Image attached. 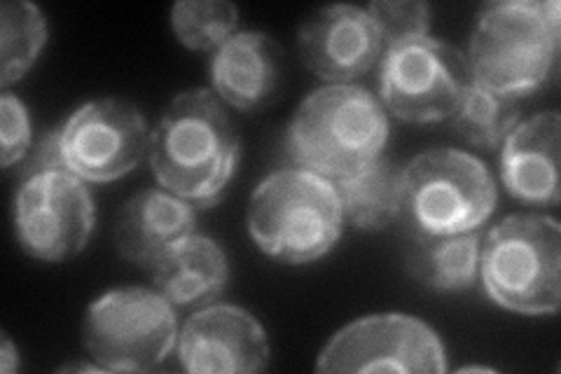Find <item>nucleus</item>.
Masks as SVG:
<instances>
[{
	"instance_id": "obj_1",
	"label": "nucleus",
	"mask_w": 561,
	"mask_h": 374,
	"mask_svg": "<svg viewBox=\"0 0 561 374\" xmlns=\"http://www.w3.org/2000/svg\"><path fill=\"white\" fill-rule=\"evenodd\" d=\"M150 169L160 188L192 206L210 208L232 183L241 140L214 89L175 94L150 132Z\"/></svg>"
},
{
	"instance_id": "obj_2",
	"label": "nucleus",
	"mask_w": 561,
	"mask_h": 374,
	"mask_svg": "<svg viewBox=\"0 0 561 374\" xmlns=\"http://www.w3.org/2000/svg\"><path fill=\"white\" fill-rule=\"evenodd\" d=\"M559 43L557 0H494L480 8L470 33V78L505 97H526L554 76Z\"/></svg>"
},
{
	"instance_id": "obj_3",
	"label": "nucleus",
	"mask_w": 561,
	"mask_h": 374,
	"mask_svg": "<svg viewBox=\"0 0 561 374\" xmlns=\"http://www.w3.org/2000/svg\"><path fill=\"white\" fill-rule=\"evenodd\" d=\"M389 136V113L370 89L325 84L297 105L286 129V152L300 169L340 181L379 157Z\"/></svg>"
},
{
	"instance_id": "obj_4",
	"label": "nucleus",
	"mask_w": 561,
	"mask_h": 374,
	"mask_svg": "<svg viewBox=\"0 0 561 374\" xmlns=\"http://www.w3.org/2000/svg\"><path fill=\"white\" fill-rule=\"evenodd\" d=\"M245 225L262 253L286 264H309L340 241L344 211L335 183L295 167L270 173L253 190Z\"/></svg>"
},
{
	"instance_id": "obj_5",
	"label": "nucleus",
	"mask_w": 561,
	"mask_h": 374,
	"mask_svg": "<svg viewBox=\"0 0 561 374\" xmlns=\"http://www.w3.org/2000/svg\"><path fill=\"white\" fill-rule=\"evenodd\" d=\"M480 281L491 302L524 316L561 307V225L546 213H513L486 231Z\"/></svg>"
},
{
	"instance_id": "obj_6",
	"label": "nucleus",
	"mask_w": 561,
	"mask_h": 374,
	"mask_svg": "<svg viewBox=\"0 0 561 374\" xmlns=\"http://www.w3.org/2000/svg\"><path fill=\"white\" fill-rule=\"evenodd\" d=\"M499 204L494 175L459 148H431L405 167L402 218L410 235L447 237L480 229Z\"/></svg>"
},
{
	"instance_id": "obj_7",
	"label": "nucleus",
	"mask_w": 561,
	"mask_h": 374,
	"mask_svg": "<svg viewBox=\"0 0 561 374\" xmlns=\"http://www.w3.org/2000/svg\"><path fill=\"white\" fill-rule=\"evenodd\" d=\"M82 342L103 372H148L179 344V318L160 291L115 288L87 309Z\"/></svg>"
},
{
	"instance_id": "obj_8",
	"label": "nucleus",
	"mask_w": 561,
	"mask_h": 374,
	"mask_svg": "<svg viewBox=\"0 0 561 374\" xmlns=\"http://www.w3.org/2000/svg\"><path fill=\"white\" fill-rule=\"evenodd\" d=\"M470 82L466 52L431 35L391 45L381 55L379 101L402 122L449 120Z\"/></svg>"
},
{
	"instance_id": "obj_9",
	"label": "nucleus",
	"mask_w": 561,
	"mask_h": 374,
	"mask_svg": "<svg viewBox=\"0 0 561 374\" xmlns=\"http://www.w3.org/2000/svg\"><path fill=\"white\" fill-rule=\"evenodd\" d=\"M22 251L41 262H64L82 253L96 227L90 188L68 169L22 178L12 204Z\"/></svg>"
},
{
	"instance_id": "obj_10",
	"label": "nucleus",
	"mask_w": 561,
	"mask_h": 374,
	"mask_svg": "<svg viewBox=\"0 0 561 374\" xmlns=\"http://www.w3.org/2000/svg\"><path fill=\"white\" fill-rule=\"evenodd\" d=\"M316 370L325 374H443L447 370V355L440 337L421 318L375 314L363 316L332 335V340L319 353Z\"/></svg>"
},
{
	"instance_id": "obj_11",
	"label": "nucleus",
	"mask_w": 561,
	"mask_h": 374,
	"mask_svg": "<svg viewBox=\"0 0 561 374\" xmlns=\"http://www.w3.org/2000/svg\"><path fill=\"white\" fill-rule=\"evenodd\" d=\"M64 167L84 183H111L131 173L150 148L144 113L129 99L82 103L59 127Z\"/></svg>"
},
{
	"instance_id": "obj_12",
	"label": "nucleus",
	"mask_w": 561,
	"mask_h": 374,
	"mask_svg": "<svg viewBox=\"0 0 561 374\" xmlns=\"http://www.w3.org/2000/svg\"><path fill=\"white\" fill-rule=\"evenodd\" d=\"M175 347L190 374H255L270 365L265 328L237 305H206L192 314Z\"/></svg>"
},
{
	"instance_id": "obj_13",
	"label": "nucleus",
	"mask_w": 561,
	"mask_h": 374,
	"mask_svg": "<svg viewBox=\"0 0 561 374\" xmlns=\"http://www.w3.org/2000/svg\"><path fill=\"white\" fill-rule=\"evenodd\" d=\"M297 49L313 76L346 84L381 61V35L365 8L337 3L311 12L297 29Z\"/></svg>"
},
{
	"instance_id": "obj_14",
	"label": "nucleus",
	"mask_w": 561,
	"mask_h": 374,
	"mask_svg": "<svg viewBox=\"0 0 561 374\" xmlns=\"http://www.w3.org/2000/svg\"><path fill=\"white\" fill-rule=\"evenodd\" d=\"M216 97L239 113H257L278 99L284 52L270 33L237 31L210 57Z\"/></svg>"
},
{
	"instance_id": "obj_15",
	"label": "nucleus",
	"mask_w": 561,
	"mask_h": 374,
	"mask_svg": "<svg viewBox=\"0 0 561 374\" xmlns=\"http://www.w3.org/2000/svg\"><path fill=\"white\" fill-rule=\"evenodd\" d=\"M197 229V211L164 188H148L119 208L115 246L131 264L152 267Z\"/></svg>"
},
{
	"instance_id": "obj_16",
	"label": "nucleus",
	"mask_w": 561,
	"mask_h": 374,
	"mask_svg": "<svg viewBox=\"0 0 561 374\" xmlns=\"http://www.w3.org/2000/svg\"><path fill=\"white\" fill-rule=\"evenodd\" d=\"M559 134L557 111L536 113L507 134L501 148V178L515 200L531 206L559 204Z\"/></svg>"
},
{
	"instance_id": "obj_17",
	"label": "nucleus",
	"mask_w": 561,
	"mask_h": 374,
	"mask_svg": "<svg viewBox=\"0 0 561 374\" xmlns=\"http://www.w3.org/2000/svg\"><path fill=\"white\" fill-rule=\"evenodd\" d=\"M150 274L154 291L173 307H206L227 288L230 262L216 239L192 231L152 267Z\"/></svg>"
},
{
	"instance_id": "obj_18",
	"label": "nucleus",
	"mask_w": 561,
	"mask_h": 374,
	"mask_svg": "<svg viewBox=\"0 0 561 374\" xmlns=\"http://www.w3.org/2000/svg\"><path fill=\"white\" fill-rule=\"evenodd\" d=\"M332 183L340 194L344 220L354 227L363 231H383L402 218L405 167L386 152Z\"/></svg>"
},
{
	"instance_id": "obj_19",
	"label": "nucleus",
	"mask_w": 561,
	"mask_h": 374,
	"mask_svg": "<svg viewBox=\"0 0 561 374\" xmlns=\"http://www.w3.org/2000/svg\"><path fill=\"white\" fill-rule=\"evenodd\" d=\"M480 231L428 237L412 235L405 253L408 274L435 293H461L480 276Z\"/></svg>"
},
{
	"instance_id": "obj_20",
	"label": "nucleus",
	"mask_w": 561,
	"mask_h": 374,
	"mask_svg": "<svg viewBox=\"0 0 561 374\" xmlns=\"http://www.w3.org/2000/svg\"><path fill=\"white\" fill-rule=\"evenodd\" d=\"M451 129L470 146L494 150L519 124V99L472 80L449 117Z\"/></svg>"
},
{
	"instance_id": "obj_21",
	"label": "nucleus",
	"mask_w": 561,
	"mask_h": 374,
	"mask_svg": "<svg viewBox=\"0 0 561 374\" xmlns=\"http://www.w3.org/2000/svg\"><path fill=\"white\" fill-rule=\"evenodd\" d=\"M47 45V20L28 0H5L0 5V84L20 82Z\"/></svg>"
},
{
	"instance_id": "obj_22",
	"label": "nucleus",
	"mask_w": 561,
	"mask_h": 374,
	"mask_svg": "<svg viewBox=\"0 0 561 374\" xmlns=\"http://www.w3.org/2000/svg\"><path fill=\"white\" fill-rule=\"evenodd\" d=\"M239 26V10L227 0H179L171 8V29L192 52L218 49Z\"/></svg>"
},
{
	"instance_id": "obj_23",
	"label": "nucleus",
	"mask_w": 561,
	"mask_h": 374,
	"mask_svg": "<svg viewBox=\"0 0 561 374\" xmlns=\"http://www.w3.org/2000/svg\"><path fill=\"white\" fill-rule=\"evenodd\" d=\"M365 10L373 16L383 47L428 35L433 12L424 0H375Z\"/></svg>"
},
{
	"instance_id": "obj_24",
	"label": "nucleus",
	"mask_w": 561,
	"mask_h": 374,
	"mask_svg": "<svg viewBox=\"0 0 561 374\" xmlns=\"http://www.w3.org/2000/svg\"><path fill=\"white\" fill-rule=\"evenodd\" d=\"M33 146V129L26 105L12 92L0 94V165L10 169L26 159Z\"/></svg>"
},
{
	"instance_id": "obj_25",
	"label": "nucleus",
	"mask_w": 561,
	"mask_h": 374,
	"mask_svg": "<svg viewBox=\"0 0 561 374\" xmlns=\"http://www.w3.org/2000/svg\"><path fill=\"white\" fill-rule=\"evenodd\" d=\"M55 169H66L61 146H59V127L47 132L45 136L38 138V144L31 146V152L26 155L22 165V178L43 173V171H55Z\"/></svg>"
},
{
	"instance_id": "obj_26",
	"label": "nucleus",
	"mask_w": 561,
	"mask_h": 374,
	"mask_svg": "<svg viewBox=\"0 0 561 374\" xmlns=\"http://www.w3.org/2000/svg\"><path fill=\"white\" fill-rule=\"evenodd\" d=\"M16 367H20V351H16V347L12 344L10 337L3 332V335H0V370L10 374Z\"/></svg>"
}]
</instances>
